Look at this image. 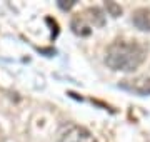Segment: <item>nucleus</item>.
Returning <instances> with one entry per match:
<instances>
[{
  "label": "nucleus",
  "instance_id": "f257e3e1",
  "mask_svg": "<svg viewBox=\"0 0 150 142\" xmlns=\"http://www.w3.org/2000/svg\"><path fill=\"white\" fill-rule=\"evenodd\" d=\"M147 47L137 40H115L105 52V64L112 70L132 72L144 64Z\"/></svg>",
  "mask_w": 150,
  "mask_h": 142
},
{
  "label": "nucleus",
  "instance_id": "f03ea898",
  "mask_svg": "<svg viewBox=\"0 0 150 142\" xmlns=\"http://www.w3.org/2000/svg\"><path fill=\"white\" fill-rule=\"evenodd\" d=\"M57 136H59L60 142H95L88 129L77 126V124H72V122L62 124Z\"/></svg>",
  "mask_w": 150,
  "mask_h": 142
},
{
  "label": "nucleus",
  "instance_id": "0eeeda50",
  "mask_svg": "<svg viewBox=\"0 0 150 142\" xmlns=\"http://www.w3.org/2000/svg\"><path fill=\"white\" fill-rule=\"evenodd\" d=\"M57 5H59V9H62V10H70V9L75 5V0H59Z\"/></svg>",
  "mask_w": 150,
  "mask_h": 142
},
{
  "label": "nucleus",
  "instance_id": "7ed1b4c3",
  "mask_svg": "<svg viewBox=\"0 0 150 142\" xmlns=\"http://www.w3.org/2000/svg\"><path fill=\"white\" fill-rule=\"evenodd\" d=\"M118 87L139 95H150V77H135L130 80H122Z\"/></svg>",
  "mask_w": 150,
  "mask_h": 142
},
{
  "label": "nucleus",
  "instance_id": "39448f33",
  "mask_svg": "<svg viewBox=\"0 0 150 142\" xmlns=\"http://www.w3.org/2000/svg\"><path fill=\"white\" fill-rule=\"evenodd\" d=\"M72 30H74L77 35H88V33L92 32L90 25L85 23V20H83V17L82 15L74 17V20H72Z\"/></svg>",
  "mask_w": 150,
  "mask_h": 142
},
{
  "label": "nucleus",
  "instance_id": "20e7f679",
  "mask_svg": "<svg viewBox=\"0 0 150 142\" xmlns=\"http://www.w3.org/2000/svg\"><path fill=\"white\" fill-rule=\"evenodd\" d=\"M132 22L139 30L150 32V9H137L132 15Z\"/></svg>",
  "mask_w": 150,
  "mask_h": 142
},
{
  "label": "nucleus",
  "instance_id": "423d86ee",
  "mask_svg": "<svg viewBox=\"0 0 150 142\" xmlns=\"http://www.w3.org/2000/svg\"><path fill=\"white\" fill-rule=\"evenodd\" d=\"M105 5H107V10L110 12V15H112V17H118L120 13H122V9H120V5H117L115 2H107Z\"/></svg>",
  "mask_w": 150,
  "mask_h": 142
}]
</instances>
